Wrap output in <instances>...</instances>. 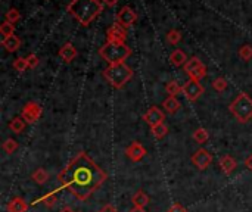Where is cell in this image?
I'll return each instance as SVG.
<instances>
[{"label":"cell","mask_w":252,"mask_h":212,"mask_svg":"<svg viewBox=\"0 0 252 212\" xmlns=\"http://www.w3.org/2000/svg\"><path fill=\"white\" fill-rule=\"evenodd\" d=\"M108 180L103 171L86 152H78L58 174V183L78 201H87Z\"/></svg>","instance_id":"6da1fadb"},{"label":"cell","mask_w":252,"mask_h":212,"mask_svg":"<svg viewBox=\"0 0 252 212\" xmlns=\"http://www.w3.org/2000/svg\"><path fill=\"white\" fill-rule=\"evenodd\" d=\"M103 6L100 0H71L66 6V12L72 15L80 25L89 27L102 13Z\"/></svg>","instance_id":"7a4b0ae2"},{"label":"cell","mask_w":252,"mask_h":212,"mask_svg":"<svg viewBox=\"0 0 252 212\" xmlns=\"http://www.w3.org/2000/svg\"><path fill=\"white\" fill-rule=\"evenodd\" d=\"M131 49L126 43H112L106 41L100 49L99 55L103 61H106L109 65H117V63H124L130 56H131Z\"/></svg>","instance_id":"3957f363"},{"label":"cell","mask_w":252,"mask_h":212,"mask_svg":"<svg viewBox=\"0 0 252 212\" xmlns=\"http://www.w3.org/2000/svg\"><path fill=\"white\" fill-rule=\"evenodd\" d=\"M102 74H103L105 80L117 90L124 89L127 86V83H130V80L134 75L133 69L126 62L117 63V65H109Z\"/></svg>","instance_id":"277c9868"},{"label":"cell","mask_w":252,"mask_h":212,"mask_svg":"<svg viewBox=\"0 0 252 212\" xmlns=\"http://www.w3.org/2000/svg\"><path fill=\"white\" fill-rule=\"evenodd\" d=\"M230 114L239 121L241 124H247L252 118V97L247 93H241L230 105H229Z\"/></svg>","instance_id":"5b68a950"},{"label":"cell","mask_w":252,"mask_h":212,"mask_svg":"<svg viewBox=\"0 0 252 212\" xmlns=\"http://www.w3.org/2000/svg\"><path fill=\"white\" fill-rule=\"evenodd\" d=\"M183 69H185L186 75L190 80H196V81H201L202 78H205L207 77V72H208L205 63L199 58H196V56H192L186 62V65L183 66Z\"/></svg>","instance_id":"8992f818"},{"label":"cell","mask_w":252,"mask_h":212,"mask_svg":"<svg viewBox=\"0 0 252 212\" xmlns=\"http://www.w3.org/2000/svg\"><path fill=\"white\" fill-rule=\"evenodd\" d=\"M204 91H205L204 86L199 81H196V80H190L189 78V81H186L182 86V94L189 102H196L204 94Z\"/></svg>","instance_id":"52a82bcc"},{"label":"cell","mask_w":252,"mask_h":212,"mask_svg":"<svg viewBox=\"0 0 252 212\" xmlns=\"http://www.w3.org/2000/svg\"><path fill=\"white\" fill-rule=\"evenodd\" d=\"M41 114H43V109L35 102H27L21 111V117L24 118L27 124H34L35 121H38Z\"/></svg>","instance_id":"ba28073f"},{"label":"cell","mask_w":252,"mask_h":212,"mask_svg":"<svg viewBox=\"0 0 252 212\" xmlns=\"http://www.w3.org/2000/svg\"><path fill=\"white\" fill-rule=\"evenodd\" d=\"M115 19L118 24H121L124 28H130L136 21H137V13L130 7V6H123L117 15H115Z\"/></svg>","instance_id":"9c48e42d"},{"label":"cell","mask_w":252,"mask_h":212,"mask_svg":"<svg viewBox=\"0 0 252 212\" xmlns=\"http://www.w3.org/2000/svg\"><path fill=\"white\" fill-rule=\"evenodd\" d=\"M192 164L201 170V171H205L211 164H213V155L207 151V149H199L196 151L193 155H192Z\"/></svg>","instance_id":"30bf717a"},{"label":"cell","mask_w":252,"mask_h":212,"mask_svg":"<svg viewBox=\"0 0 252 212\" xmlns=\"http://www.w3.org/2000/svg\"><path fill=\"white\" fill-rule=\"evenodd\" d=\"M127 28H124L121 24L115 22L112 24L108 31H106V38L108 41H112V43H126L127 40Z\"/></svg>","instance_id":"8fae6325"},{"label":"cell","mask_w":252,"mask_h":212,"mask_svg":"<svg viewBox=\"0 0 252 212\" xmlns=\"http://www.w3.org/2000/svg\"><path fill=\"white\" fill-rule=\"evenodd\" d=\"M143 120H145L146 124H149L151 127H155V125H158V124H162V122H164L165 115H164V112H162L158 106H151V108L145 112Z\"/></svg>","instance_id":"7c38bea8"},{"label":"cell","mask_w":252,"mask_h":212,"mask_svg":"<svg viewBox=\"0 0 252 212\" xmlns=\"http://www.w3.org/2000/svg\"><path fill=\"white\" fill-rule=\"evenodd\" d=\"M146 153H148L146 148H145L143 145H140L139 142H133V143L126 149V155H127V158H128L130 161H133V162H139V161H142V159L146 156Z\"/></svg>","instance_id":"4fadbf2b"},{"label":"cell","mask_w":252,"mask_h":212,"mask_svg":"<svg viewBox=\"0 0 252 212\" xmlns=\"http://www.w3.org/2000/svg\"><path fill=\"white\" fill-rule=\"evenodd\" d=\"M78 52L77 47L72 43H65L61 49H59V56L65 63H71L75 58H77Z\"/></svg>","instance_id":"5bb4252c"},{"label":"cell","mask_w":252,"mask_h":212,"mask_svg":"<svg viewBox=\"0 0 252 212\" xmlns=\"http://www.w3.org/2000/svg\"><path fill=\"white\" fill-rule=\"evenodd\" d=\"M1 46L4 47L6 52L15 53V52L19 50V47H21V38H19L18 35L13 34V35H10V37L3 38V40H1Z\"/></svg>","instance_id":"9a60e30c"},{"label":"cell","mask_w":252,"mask_h":212,"mask_svg":"<svg viewBox=\"0 0 252 212\" xmlns=\"http://www.w3.org/2000/svg\"><path fill=\"white\" fill-rule=\"evenodd\" d=\"M236 167H238V162L230 155H224L220 158V168L224 174L230 176L236 170Z\"/></svg>","instance_id":"2e32d148"},{"label":"cell","mask_w":252,"mask_h":212,"mask_svg":"<svg viewBox=\"0 0 252 212\" xmlns=\"http://www.w3.org/2000/svg\"><path fill=\"white\" fill-rule=\"evenodd\" d=\"M188 61H189V59H188L186 53H185L182 49H176V50H173L171 55H170V62H171L174 66H177V68H179V66H185Z\"/></svg>","instance_id":"e0dca14e"},{"label":"cell","mask_w":252,"mask_h":212,"mask_svg":"<svg viewBox=\"0 0 252 212\" xmlns=\"http://www.w3.org/2000/svg\"><path fill=\"white\" fill-rule=\"evenodd\" d=\"M131 202H133V205H134L136 208H145L146 205H149L151 199H149V196H148V193H146V192H143V190H137V192L133 195Z\"/></svg>","instance_id":"ac0fdd59"},{"label":"cell","mask_w":252,"mask_h":212,"mask_svg":"<svg viewBox=\"0 0 252 212\" xmlns=\"http://www.w3.org/2000/svg\"><path fill=\"white\" fill-rule=\"evenodd\" d=\"M27 210H28L27 202L22 198H19V196L13 198L7 204V212H27Z\"/></svg>","instance_id":"d6986e66"},{"label":"cell","mask_w":252,"mask_h":212,"mask_svg":"<svg viewBox=\"0 0 252 212\" xmlns=\"http://www.w3.org/2000/svg\"><path fill=\"white\" fill-rule=\"evenodd\" d=\"M162 108H164L165 112H168V114H176V112L182 108V103L179 102L177 97L168 96V97L162 102Z\"/></svg>","instance_id":"ffe728a7"},{"label":"cell","mask_w":252,"mask_h":212,"mask_svg":"<svg viewBox=\"0 0 252 212\" xmlns=\"http://www.w3.org/2000/svg\"><path fill=\"white\" fill-rule=\"evenodd\" d=\"M25 121L22 120V117H15L10 122H9V128L15 133V134H21L25 130Z\"/></svg>","instance_id":"44dd1931"},{"label":"cell","mask_w":252,"mask_h":212,"mask_svg":"<svg viewBox=\"0 0 252 212\" xmlns=\"http://www.w3.org/2000/svg\"><path fill=\"white\" fill-rule=\"evenodd\" d=\"M31 179H32V182L37 183V184H44V183L49 180V174H47L46 170L38 168V170H35V171L31 174Z\"/></svg>","instance_id":"7402d4cb"},{"label":"cell","mask_w":252,"mask_h":212,"mask_svg":"<svg viewBox=\"0 0 252 212\" xmlns=\"http://www.w3.org/2000/svg\"><path fill=\"white\" fill-rule=\"evenodd\" d=\"M208 139H210V133L205 130V128H198V130H195V133H193V140L198 143V145H204V143H207L208 142Z\"/></svg>","instance_id":"603a6c76"},{"label":"cell","mask_w":252,"mask_h":212,"mask_svg":"<svg viewBox=\"0 0 252 212\" xmlns=\"http://www.w3.org/2000/svg\"><path fill=\"white\" fill-rule=\"evenodd\" d=\"M151 131H152V136L155 139H164L168 134V127L162 122V124H158L155 127H151Z\"/></svg>","instance_id":"cb8c5ba5"},{"label":"cell","mask_w":252,"mask_h":212,"mask_svg":"<svg viewBox=\"0 0 252 212\" xmlns=\"http://www.w3.org/2000/svg\"><path fill=\"white\" fill-rule=\"evenodd\" d=\"M3 151L7 153V155H12V153H15L16 152V149L19 148V145H18V142L15 140V139H6L4 142H3Z\"/></svg>","instance_id":"d4e9b609"},{"label":"cell","mask_w":252,"mask_h":212,"mask_svg":"<svg viewBox=\"0 0 252 212\" xmlns=\"http://www.w3.org/2000/svg\"><path fill=\"white\" fill-rule=\"evenodd\" d=\"M0 34L3 35V38L13 35L15 34V25L10 24V22H7V21H3L1 25H0Z\"/></svg>","instance_id":"484cf974"},{"label":"cell","mask_w":252,"mask_h":212,"mask_svg":"<svg viewBox=\"0 0 252 212\" xmlns=\"http://www.w3.org/2000/svg\"><path fill=\"white\" fill-rule=\"evenodd\" d=\"M19 19H21V13H19V10L15 9V7L9 9V10L4 13V21L10 22V24H13V25H15Z\"/></svg>","instance_id":"4316f807"},{"label":"cell","mask_w":252,"mask_h":212,"mask_svg":"<svg viewBox=\"0 0 252 212\" xmlns=\"http://www.w3.org/2000/svg\"><path fill=\"white\" fill-rule=\"evenodd\" d=\"M165 37H167V41L173 46H176L182 41V32L179 30H170Z\"/></svg>","instance_id":"83f0119b"},{"label":"cell","mask_w":252,"mask_h":212,"mask_svg":"<svg viewBox=\"0 0 252 212\" xmlns=\"http://www.w3.org/2000/svg\"><path fill=\"white\" fill-rule=\"evenodd\" d=\"M165 90H167V93L170 94V96H177V94H180L182 93V86H179L177 84V81H170L167 86H165Z\"/></svg>","instance_id":"f1b7e54d"},{"label":"cell","mask_w":252,"mask_h":212,"mask_svg":"<svg viewBox=\"0 0 252 212\" xmlns=\"http://www.w3.org/2000/svg\"><path fill=\"white\" fill-rule=\"evenodd\" d=\"M239 58L242 59V61H245V62H248V61H251L252 59V46L250 44H245V46H242L241 49H239Z\"/></svg>","instance_id":"f546056e"},{"label":"cell","mask_w":252,"mask_h":212,"mask_svg":"<svg viewBox=\"0 0 252 212\" xmlns=\"http://www.w3.org/2000/svg\"><path fill=\"white\" fill-rule=\"evenodd\" d=\"M13 68H15V71H18V72H24V71L30 69V68H28V63H27V58H16V59L13 61Z\"/></svg>","instance_id":"4dcf8cb0"},{"label":"cell","mask_w":252,"mask_h":212,"mask_svg":"<svg viewBox=\"0 0 252 212\" xmlns=\"http://www.w3.org/2000/svg\"><path fill=\"white\" fill-rule=\"evenodd\" d=\"M213 89H214L216 91L221 93V91H224V90L227 89V81H226L223 77H219V78H216V80L213 81Z\"/></svg>","instance_id":"1f68e13d"},{"label":"cell","mask_w":252,"mask_h":212,"mask_svg":"<svg viewBox=\"0 0 252 212\" xmlns=\"http://www.w3.org/2000/svg\"><path fill=\"white\" fill-rule=\"evenodd\" d=\"M38 202H43L47 208H53L55 204H56V192H52L47 196H43Z\"/></svg>","instance_id":"d6a6232c"},{"label":"cell","mask_w":252,"mask_h":212,"mask_svg":"<svg viewBox=\"0 0 252 212\" xmlns=\"http://www.w3.org/2000/svg\"><path fill=\"white\" fill-rule=\"evenodd\" d=\"M27 63H28V68L32 69V68H35V66L38 65V58H37L34 53H30V55L27 56Z\"/></svg>","instance_id":"836d02e7"},{"label":"cell","mask_w":252,"mask_h":212,"mask_svg":"<svg viewBox=\"0 0 252 212\" xmlns=\"http://www.w3.org/2000/svg\"><path fill=\"white\" fill-rule=\"evenodd\" d=\"M167 212H188V210L183 205H180V204H174V205L170 207V210Z\"/></svg>","instance_id":"e575fe53"},{"label":"cell","mask_w":252,"mask_h":212,"mask_svg":"<svg viewBox=\"0 0 252 212\" xmlns=\"http://www.w3.org/2000/svg\"><path fill=\"white\" fill-rule=\"evenodd\" d=\"M99 212H118V211L115 210V207H114V205H105V207H103V208H102Z\"/></svg>","instance_id":"d590c367"},{"label":"cell","mask_w":252,"mask_h":212,"mask_svg":"<svg viewBox=\"0 0 252 212\" xmlns=\"http://www.w3.org/2000/svg\"><path fill=\"white\" fill-rule=\"evenodd\" d=\"M102 1H103V4H106L108 7H114L120 0H102Z\"/></svg>","instance_id":"8d00e7d4"},{"label":"cell","mask_w":252,"mask_h":212,"mask_svg":"<svg viewBox=\"0 0 252 212\" xmlns=\"http://www.w3.org/2000/svg\"><path fill=\"white\" fill-rule=\"evenodd\" d=\"M245 165H247V168H248V170H251L252 171V155L245 159Z\"/></svg>","instance_id":"74e56055"},{"label":"cell","mask_w":252,"mask_h":212,"mask_svg":"<svg viewBox=\"0 0 252 212\" xmlns=\"http://www.w3.org/2000/svg\"><path fill=\"white\" fill-rule=\"evenodd\" d=\"M130 212H146V211H145V208H136V207H134L133 210H130Z\"/></svg>","instance_id":"f35d334b"},{"label":"cell","mask_w":252,"mask_h":212,"mask_svg":"<svg viewBox=\"0 0 252 212\" xmlns=\"http://www.w3.org/2000/svg\"><path fill=\"white\" fill-rule=\"evenodd\" d=\"M59 212H74V211L71 210V207H63V208H62Z\"/></svg>","instance_id":"ab89813d"}]
</instances>
